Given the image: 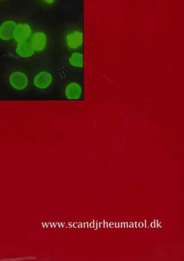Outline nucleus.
I'll return each mask as SVG.
<instances>
[{
    "mask_svg": "<svg viewBox=\"0 0 184 261\" xmlns=\"http://www.w3.org/2000/svg\"><path fill=\"white\" fill-rule=\"evenodd\" d=\"M44 2L48 5H52L54 3L55 0H43Z\"/></svg>",
    "mask_w": 184,
    "mask_h": 261,
    "instance_id": "9d476101",
    "label": "nucleus"
},
{
    "mask_svg": "<svg viewBox=\"0 0 184 261\" xmlns=\"http://www.w3.org/2000/svg\"><path fill=\"white\" fill-rule=\"evenodd\" d=\"M30 42L36 52H42L47 47L48 37L45 32L41 31H36L31 37Z\"/></svg>",
    "mask_w": 184,
    "mask_h": 261,
    "instance_id": "20e7f679",
    "label": "nucleus"
},
{
    "mask_svg": "<svg viewBox=\"0 0 184 261\" xmlns=\"http://www.w3.org/2000/svg\"><path fill=\"white\" fill-rule=\"evenodd\" d=\"M67 46L71 50L79 49L83 44V33L79 30H75L68 34L66 37Z\"/></svg>",
    "mask_w": 184,
    "mask_h": 261,
    "instance_id": "39448f33",
    "label": "nucleus"
},
{
    "mask_svg": "<svg viewBox=\"0 0 184 261\" xmlns=\"http://www.w3.org/2000/svg\"><path fill=\"white\" fill-rule=\"evenodd\" d=\"M69 63L71 66L76 69H82L84 67V57L81 53L74 52L69 58Z\"/></svg>",
    "mask_w": 184,
    "mask_h": 261,
    "instance_id": "1a4fd4ad",
    "label": "nucleus"
},
{
    "mask_svg": "<svg viewBox=\"0 0 184 261\" xmlns=\"http://www.w3.org/2000/svg\"><path fill=\"white\" fill-rule=\"evenodd\" d=\"M82 87L77 82H71L65 88V96L68 100H79L82 96Z\"/></svg>",
    "mask_w": 184,
    "mask_h": 261,
    "instance_id": "0eeeda50",
    "label": "nucleus"
},
{
    "mask_svg": "<svg viewBox=\"0 0 184 261\" xmlns=\"http://www.w3.org/2000/svg\"><path fill=\"white\" fill-rule=\"evenodd\" d=\"M4 78L8 86L15 91H23L29 84V78L27 75L18 70L8 69L4 75Z\"/></svg>",
    "mask_w": 184,
    "mask_h": 261,
    "instance_id": "f257e3e1",
    "label": "nucleus"
},
{
    "mask_svg": "<svg viewBox=\"0 0 184 261\" xmlns=\"http://www.w3.org/2000/svg\"><path fill=\"white\" fill-rule=\"evenodd\" d=\"M33 35V29L27 23H17L14 33L13 40L17 43L28 41Z\"/></svg>",
    "mask_w": 184,
    "mask_h": 261,
    "instance_id": "7ed1b4c3",
    "label": "nucleus"
},
{
    "mask_svg": "<svg viewBox=\"0 0 184 261\" xmlns=\"http://www.w3.org/2000/svg\"><path fill=\"white\" fill-rule=\"evenodd\" d=\"M15 50L17 56L22 58L32 57L36 52L32 44L29 41L17 43Z\"/></svg>",
    "mask_w": 184,
    "mask_h": 261,
    "instance_id": "6e6552de",
    "label": "nucleus"
},
{
    "mask_svg": "<svg viewBox=\"0 0 184 261\" xmlns=\"http://www.w3.org/2000/svg\"><path fill=\"white\" fill-rule=\"evenodd\" d=\"M53 79V76L50 73L41 71L36 75L34 79V84L38 89H46L51 86Z\"/></svg>",
    "mask_w": 184,
    "mask_h": 261,
    "instance_id": "423d86ee",
    "label": "nucleus"
},
{
    "mask_svg": "<svg viewBox=\"0 0 184 261\" xmlns=\"http://www.w3.org/2000/svg\"><path fill=\"white\" fill-rule=\"evenodd\" d=\"M7 1V0H0V4H2Z\"/></svg>",
    "mask_w": 184,
    "mask_h": 261,
    "instance_id": "9b49d317",
    "label": "nucleus"
},
{
    "mask_svg": "<svg viewBox=\"0 0 184 261\" xmlns=\"http://www.w3.org/2000/svg\"><path fill=\"white\" fill-rule=\"evenodd\" d=\"M17 23L8 19L0 23V42L7 44L13 40L14 30Z\"/></svg>",
    "mask_w": 184,
    "mask_h": 261,
    "instance_id": "f03ea898",
    "label": "nucleus"
}]
</instances>
